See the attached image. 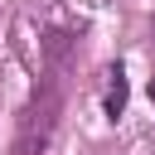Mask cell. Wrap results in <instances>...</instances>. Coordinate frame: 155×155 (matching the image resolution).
<instances>
[{"instance_id":"obj_1","label":"cell","mask_w":155,"mask_h":155,"mask_svg":"<svg viewBox=\"0 0 155 155\" xmlns=\"http://www.w3.org/2000/svg\"><path fill=\"white\" fill-rule=\"evenodd\" d=\"M58 111H63V92L53 78H44L34 87V97L24 102L19 111V131H15V155H39L48 140H53V126H58Z\"/></svg>"},{"instance_id":"obj_2","label":"cell","mask_w":155,"mask_h":155,"mask_svg":"<svg viewBox=\"0 0 155 155\" xmlns=\"http://www.w3.org/2000/svg\"><path fill=\"white\" fill-rule=\"evenodd\" d=\"M126 111V73L111 68V82H107V116H121Z\"/></svg>"},{"instance_id":"obj_3","label":"cell","mask_w":155,"mask_h":155,"mask_svg":"<svg viewBox=\"0 0 155 155\" xmlns=\"http://www.w3.org/2000/svg\"><path fill=\"white\" fill-rule=\"evenodd\" d=\"M150 97H155V78H150Z\"/></svg>"}]
</instances>
